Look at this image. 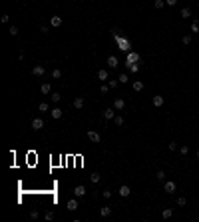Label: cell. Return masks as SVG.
<instances>
[{
    "mask_svg": "<svg viewBox=\"0 0 199 222\" xmlns=\"http://www.w3.org/2000/svg\"><path fill=\"white\" fill-rule=\"evenodd\" d=\"M163 190H165V192H169V194H173V192L177 190V184H175L173 180H167V182L163 184Z\"/></svg>",
    "mask_w": 199,
    "mask_h": 222,
    "instance_id": "1",
    "label": "cell"
},
{
    "mask_svg": "<svg viewBox=\"0 0 199 222\" xmlns=\"http://www.w3.org/2000/svg\"><path fill=\"white\" fill-rule=\"evenodd\" d=\"M102 116H104L106 120H112V118H116V108H108V110H104V112H102Z\"/></svg>",
    "mask_w": 199,
    "mask_h": 222,
    "instance_id": "2",
    "label": "cell"
},
{
    "mask_svg": "<svg viewBox=\"0 0 199 222\" xmlns=\"http://www.w3.org/2000/svg\"><path fill=\"white\" fill-rule=\"evenodd\" d=\"M44 72H46V68H44L42 64H36V66L32 68V74H34V76H44Z\"/></svg>",
    "mask_w": 199,
    "mask_h": 222,
    "instance_id": "3",
    "label": "cell"
},
{
    "mask_svg": "<svg viewBox=\"0 0 199 222\" xmlns=\"http://www.w3.org/2000/svg\"><path fill=\"white\" fill-rule=\"evenodd\" d=\"M119 196H121V198H127V196H129V194H131V190H129V186H125V184H123V186H119Z\"/></svg>",
    "mask_w": 199,
    "mask_h": 222,
    "instance_id": "4",
    "label": "cell"
},
{
    "mask_svg": "<svg viewBox=\"0 0 199 222\" xmlns=\"http://www.w3.org/2000/svg\"><path fill=\"white\" fill-rule=\"evenodd\" d=\"M32 128H34V130H42V128H44V120H42V118H34V120H32Z\"/></svg>",
    "mask_w": 199,
    "mask_h": 222,
    "instance_id": "5",
    "label": "cell"
},
{
    "mask_svg": "<svg viewBox=\"0 0 199 222\" xmlns=\"http://www.w3.org/2000/svg\"><path fill=\"white\" fill-rule=\"evenodd\" d=\"M123 106H125V100H123V98H116V100H114V108H116V110H123Z\"/></svg>",
    "mask_w": 199,
    "mask_h": 222,
    "instance_id": "6",
    "label": "cell"
},
{
    "mask_svg": "<svg viewBox=\"0 0 199 222\" xmlns=\"http://www.w3.org/2000/svg\"><path fill=\"white\" fill-rule=\"evenodd\" d=\"M88 138L92 140V142H100L102 138H100V134L96 132V130H88Z\"/></svg>",
    "mask_w": 199,
    "mask_h": 222,
    "instance_id": "7",
    "label": "cell"
},
{
    "mask_svg": "<svg viewBox=\"0 0 199 222\" xmlns=\"http://www.w3.org/2000/svg\"><path fill=\"white\" fill-rule=\"evenodd\" d=\"M74 194H76L78 198H82V196L86 194V186H82V184H80V186H76V188H74Z\"/></svg>",
    "mask_w": 199,
    "mask_h": 222,
    "instance_id": "8",
    "label": "cell"
},
{
    "mask_svg": "<svg viewBox=\"0 0 199 222\" xmlns=\"http://www.w3.org/2000/svg\"><path fill=\"white\" fill-rule=\"evenodd\" d=\"M50 24H52L54 28H58V26H62V18H60V16H52V18H50Z\"/></svg>",
    "mask_w": 199,
    "mask_h": 222,
    "instance_id": "9",
    "label": "cell"
},
{
    "mask_svg": "<svg viewBox=\"0 0 199 222\" xmlns=\"http://www.w3.org/2000/svg\"><path fill=\"white\" fill-rule=\"evenodd\" d=\"M118 58H116V56H110V58H108V66H110V68H118Z\"/></svg>",
    "mask_w": 199,
    "mask_h": 222,
    "instance_id": "10",
    "label": "cell"
},
{
    "mask_svg": "<svg viewBox=\"0 0 199 222\" xmlns=\"http://www.w3.org/2000/svg\"><path fill=\"white\" fill-rule=\"evenodd\" d=\"M131 86H133L135 92H141V90H143V82H141V80H133V84H131Z\"/></svg>",
    "mask_w": 199,
    "mask_h": 222,
    "instance_id": "11",
    "label": "cell"
},
{
    "mask_svg": "<svg viewBox=\"0 0 199 222\" xmlns=\"http://www.w3.org/2000/svg\"><path fill=\"white\" fill-rule=\"evenodd\" d=\"M40 92H42V94H50V92H52V86H50L48 82H44V84L40 86Z\"/></svg>",
    "mask_w": 199,
    "mask_h": 222,
    "instance_id": "12",
    "label": "cell"
},
{
    "mask_svg": "<svg viewBox=\"0 0 199 222\" xmlns=\"http://www.w3.org/2000/svg\"><path fill=\"white\" fill-rule=\"evenodd\" d=\"M151 102H153V106H155V108L163 106V96H153V100H151Z\"/></svg>",
    "mask_w": 199,
    "mask_h": 222,
    "instance_id": "13",
    "label": "cell"
},
{
    "mask_svg": "<svg viewBox=\"0 0 199 222\" xmlns=\"http://www.w3.org/2000/svg\"><path fill=\"white\" fill-rule=\"evenodd\" d=\"M50 114H52V118H56V120H58V118H62V110H60V108H52V110H50Z\"/></svg>",
    "mask_w": 199,
    "mask_h": 222,
    "instance_id": "14",
    "label": "cell"
},
{
    "mask_svg": "<svg viewBox=\"0 0 199 222\" xmlns=\"http://www.w3.org/2000/svg\"><path fill=\"white\" fill-rule=\"evenodd\" d=\"M74 108H76V110H80V108H84V98H82V96H78V98L74 100Z\"/></svg>",
    "mask_w": 199,
    "mask_h": 222,
    "instance_id": "15",
    "label": "cell"
},
{
    "mask_svg": "<svg viewBox=\"0 0 199 222\" xmlns=\"http://www.w3.org/2000/svg\"><path fill=\"white\" fill-rule=\"evenodd\" d=\"M181 18H191V8H181Z\"/></svg>",
    "mask_w": 199,
    "mask_h": 222,
    "instance_id": "16",
    "label": "cell"
},
{
    "mask_svg": "<svg viewBox=\"0 0 199 222\" xmlns=\"http://www.w3.org/2000/svg\"><path fill=\"white\" fill-rule=\"evenodd\" d=\"M38 110H40V112H48V110H50V104H48V102H40Z\"/></svg>",
    "mask_w": 199,
    "mask_h": 222,
    "instance_id": "17",
    "label": "cell"
},
{
    "mask_svg": "<svg viewBox=\"0 0 199 222\" xmlns=\"http://www.w3.org/2000/svg\"><path fill=\"white\" fill-rule=\"evenodd\" d=\"M161 216H163V218L167 220V218H171V216H173V210H171V208H165V210L161 212Z\"/></svg>",
    "mask_w": 199,
    "mask_h": 222,
    "instance_id": "18",
    "label": "cell"
},
{
    "mask_svg": "<svg viewBox=\"0 0 199 222\" xmlns=\"http://www.w3.org/2000/svg\"><path fill=\"white\" fill-rule=\"evenodd\" d=\"M191 32H193V34H199V20H193V22H191Z\"/></svg>",
    "mask_w": 199,
    "mask_h": 222,
    "instance_id": "19",
    "label": "cell"
},
{
    "mask_svg": "<svg viewBox=\"0 0 199 222\" xmlns=\"http://www.w3.org/2000/svg\"><path fill=\"white\" fill-rule=\"evenodd\" d=\"M98 78H100V80H110V78H108V70H100V72H98Z\"/></svg>",
    "mask_w": 199,
    "mask_h": 222,
    "instance_id": "20",
    "label": "cell"
},
{
    "mask_svg": "<svg viewBox=\"0 0 199 222\" xmlns=\"http://www.w3.org/2000/svg\"><path fill=\"white\" fill-rule=\"evenodd\" d=\"M68 210H78V200H70L68 202Z\"/></svg>",
    "mask_w": 199,
    "mask_h": 222,
    "instance_id": "21",
    "label": "cell"
},
{
    "mask_svg": "<svg viewBox=\"0 0 199 222\" xmlns=\"http://www.w3.org/2000/svg\"><path fill=\"white\" fill-rule=\"evenodd\" d=\"M110 214H112V208H108V206L100 210V216H104V218H106V216H110Z\"/></svg>",
    "mask_w": 199,
    "mask_h": 222,
    "instance_id": "22",
    "label": "cell"
},
{
    "mask_svg": "<svg viewBox=\"0 0 199 222\" xmlns=\"http://www.w3.org/2000/svg\"><path fill=\"white\" fill-rule=\"evenodd\" d=\"M118 80H119V84H125V82H129V78H127V74H123V72H121V74L118 76Z\"/></svg>",
    "mask_w": 199,
    "mask_h": 222,
    "instance_id": "23",
    "label": "cell"
},
{
    "mask_svg": "<svg viewBox=\"0 0 199 222\" xmlns=\"http://www.w3.org/2000/svg\"><path fill=\"white\" fill-rule=\"evenodd\" d=\"M135 60H139V56H137V54H129V56H127V64H133Z\"/></svg>",
    "mask_w": 199,
    "mask_h": 222,
    "instance_id": "24",
    "label": "cell"
},
{
    "mask_svg": "<svg viewBox=\"0 0 199 222\" xmlns=\"http://www.w3.org/2000/svg\"><path fill=\"white\" fill-rule=\"evenodd\" d=\"M50 98H52V102H60V98H62V96H60V92H52V94H50Z\"/></svg>",
    "mask_w": 199,
    "mask_h": 222,
    "instance_id": "25",
    "label": "cell"
},
{
    "mask_svg": "<svg viewBox=\"0 0 199 222\" xmlns=\"http://www.w3.org/2000/svg\"><path fill=\"white\" fill-rule=\"evenodd\" d=\"M114 122H116V126H123V116H116V118H114Z\"/></svg>",
    "mask_w": 199,
    "mask_h": 222,
    "instance_id": "26",
    "label": "cell"
},
{
    "mask_svg": "<svg viewBox=\"0 0 199 222\" xmlns=\"http://www.w3.org/2000/svg\"><path fill=\"white\" fill-rule=\"evenodd\" d=\"M92 182H94V184H96V182H100V180H102V176H100V174H98V172H92Z\"/></svg>",
    "mask_w": 199,
    "mask_h": 222,
    "instance_id": "27",
    "label": "cell"
},
{
    "mask_svg": "<svg viewBox=\"0 0 199 222\" xmlns=\"http://www.w3.org/2000/svg\"><path fill=\"white\" fill-rule=\"evenodd\" d=\"M129 72H139V64H127Z\"/></svg>",
    "mask_w": 199,
    "mask_h": 222,
    "instance_id": "28",
    "label": "cell"
},
{
    "mask_svg": "<svg viewBox=\"0 0 199 222\" xmlns=\"http://www.w3.org/2000/svg\"><path fill=\"white\" fill-rule=\"evenodd\" d=\"M60 76H62V70H58V68H56V70H52V78H56V80H58Z\"/></svg>",
    "mask_w": 199,
    "mask_h": 222,
    "instance_id": "29",
    "label": "cell"
},
{
    "mask_svg": "<svg viewBox=\"0 0 199 222\" xmlns=\"http://www.w3.org/2000/svg\"><path fill=\"white\" fill-rule=\"evenodd\" d=\"M185 204H187V198L179 196V198H177V206H185Z\"/></svg>",
    "mask_w": 199,
    "mask_h": 222,
    "instance_id": "30",
    "label": "cell"
},
{
    "mask_svg": "<svg viewBox=\"0 0 199 222\" xmlns=\"http://www.w3.org/2000/svg\"><path fill=\"white\" fill-rule=\"evenodd\" d=\"M155 178H157V180H165V172H163V170H157Z\"/></svg>",
    "mask_w": 199,
    "mask_h": 222,
    "instance_id": "31",
    "label": "cell"
},
{
    "mask_svg": "<svg viewBox=\"0 0 199 222\" xmlns=\"http://www.w3.org/2000/svg\"><path fill=\"white\" fill-rule=\"evenodd\" d=\"M183 44H191V34H185L183 36Z\"/></svg>",
    "mask_w": 199,
    "mask_h": 222,
    "instance_id": "32",
    "label": "cell"
},
{
    "mask_svg": "<svg viewBox=\"0 0 199 222\" xmlns=\"http://www.w3.org/2000/svg\"><path fill=\"white\" fill-rule=\"evenodd\" d=\"M44 218H46L48 222H50V220H54V212H46V214H44Z\"/></svg>",
    "mask_w": 199,
    "mask_h": 222,
    "instance_id": "33",
    "label": "cell"
},
{
    "mask_svg": "<svg viewBox=\"0 0 199 222\" xmlns=\"http://www.w3.org/2000/svg\"><path fill=\"white\" fill-rule=\"evenodd\" d=\"M163 4H165V0H155V8H163Z\"/></svg>",
    "mask_w": 199,
    "mask_h": 222,
    "instance_id": "34",
    "label": "cell"
},
{
    "mask_svg": "<svg viewBox=\"0 0 199 222\" xmlns=\"http://www.w3.org/2000/svg\"><path fill=\"white\" fill-rule=\"evenodd\" d=\"M8 32H10L12 36H16V34H18V28H16V26H10V30H8Z\"/></svg>",
    "mask_w": 199,
    "mask_h": 222,
    "instance_id": "35",
    "label": "cell"
},
{
    "mask_svg": "<svg viewBox=\"0 0 199 222\" xmlns=\"http://www.w3.org/2000/svg\"><path fill=\"white\" fill-rule=\"evenodd\" d=\"M167 148L173 152V150H177V142H171V144H167Z\"/></svg>",
    "mask_w": 199,
    "mask_h": 222,
    "instance_id": "36",
    "label": "cell"
},
{
    "mask_svg": "<svg viewBox=\"0 0 199 222\" xmlns=\"http://www.w3.org/2000/svg\"><path fill=\"white\" fill-rule=\"evenodd\" d=\"M179 152H181V154H183V156H185V154H187V152H189V146H181V148H179Z\"/></svg>",
    "mask_w": 199,
    "mask_h": 222,
    "instance_id": "37",
    "label": "cell"
},
{
    "mask_svg": "<svg viewBox=\"0 0 199 222\" xmlns=\"http://www.w3.org/2000/svg\"><path fill=\"white\" fill-rule=\"evenodd\" d=\"M108 84H110V88H116V86H118V84H119V80H110Z\"/></svg>",
    "mask_w": 199,
    "mask_h": 222,
    "instance_id": "38",
    "label": "cell"
},
{
    "mask_svg": "<svg viewBox=\"0 0 199 222\" xmlns=\"http://www.w3.org/2000/svg\"><path fill=\"white\" fill-rule=\"evenodd\" d=\"M102 94H106V92H108V90H110V84H102Z\"/></svg>",
    "mask_w": 199,
    "mask_h": 222,
    "instance_id": "39",
    "label": "cell"
},
{
    "mask_svg": "<svg viewBox=\"0 0 199 222\" xmlns=\"http://www.w3.org/2000/svg\"><path fill=\"white\" fill-rule=\"evenodd\" d=\"M30 218L36 220V218H38V210H32V212H30Z\"/></svg>",
    "mask_w": 199,
    "mask_h": 222,
    "instance_id": "40",
    "label": "cell"
},
{
    "mask_svg": "<svg viewBox=\"0 0 199 222\" xmlns=\"http://www.w3.org/2000/svg\"><path fill=\"white\" fill-rule=\"evenodd\" d=\"M102 196H104V198H110V196H112V192H110V190H104V192H102Z\"/></svg>",
    "mask_w": 199,
    "mask_h": 222,
    "instance_id": "41",
    "label": "cell"
},
{
    "mask_svg": "<svg viewBox=\"0 0 199 222\" xmlns=\"http://www.w3.org/2000/svg\"><path fill=\"white\" fill-rule=\"evenodd\" d=\"M165 4H167V6H175V4H177V0H165Z\"/></svg>",
    "mask_w": 199,
    "mask_h": 222,
    "instance_id": "42",
    "label": "cell"
},
{
    "mask_svg": "<svg viewBox=\"0 0 199 222\" xmlns=\"http://www.w3.org/2000/svg\"><path fill=\"white\" fill-rule=\"evenodd\" d=\"M197 160H199V150H197Z\"/></svg>",
    "mask_w": 199,
    "mask_h": 222,
    "instance_id": "43",
    "label": "cell"
}]
</instances>
